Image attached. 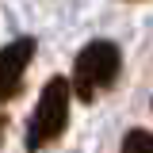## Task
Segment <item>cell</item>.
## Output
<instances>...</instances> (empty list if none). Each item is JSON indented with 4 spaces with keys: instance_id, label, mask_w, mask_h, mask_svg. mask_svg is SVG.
<instances>
[{
    "instance_id": "1",
    "label": "cell",
    "mask_w": 153,
    "mask_h": 153,
    "mask_svg": "<svg viewBox=\"0 0 153 153\" xmlns=\"http://www.w3.org/2000/svg\"><path fill=\"white\" fill-rule=\"evenodd\" d=\"M69 100H73V84L65 76H50L42 84V96L35 103V115L27 123V138H23V146L31 153L46 149L50 142H57L65 134V126H69Z\"/></svg>"
},
{
    "instance_id": "2",
    "label": "cell",
    "mask_w": 153,
    "mask_h": 153,
    "mask_svg": "<svg viewBox=\"0 0 153 153\" xmlns=\"http://www.w3.org/2000/svg\"><path fill=\"white\" fill-rule=\"evenodd\" d=\"M123 73V54L111 38H92L73 61V92L76 100L92 103L103 88H111Z\"/></svg>"
},
{
    "instance_id": "3",
    "label": "cell",
    "mask_w": 153,
    "mask_h": 153,
    "mask_svg": "<svg viewBox=\"0 0 153 153\" xmlns=\"http://www.w3.org/2000/svg\"><path fill=\"white\" fill-rule=\"evenodd\" d=\"M35 50H38V46H35V38H31V35L12 38V42L0 50V103H8V100L19 92L23 73H27V65H31Z\"/></svg>"
},
{
    "instance_id": "4",
    "label": "cell",
    "mask_w": 153,
    "mask_h": 153,
    "mask_svg": "<svg viewBox=\"0 0 153 153\" xmlns=\"http://www.w3.org/2000/svg\"><path fill=\"white\" fill-rule=\"evenodd\" d=\"M123 153H153V134L142 130V126L126 130V138H123Z\"/></svg>"
},
{
    "instance_id": "5",
    "label": "cell",
    "mask_w": 153,
    "mask_h": 153,
    "mask_svg": "<svg viewBox=\"0 0 153 153\" xmlns=\"http://www.w3.org/2000/svg\"><path fill=\"white\" fill-rule=\"evenodd\" d=\"M0 138H4V115H0Z\"/></svg>"
}]
</instances>
